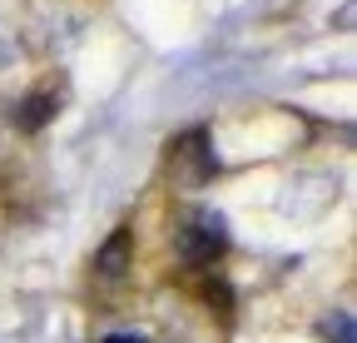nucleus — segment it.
<instances>
[{
    "label": "nucleus",
    "mask_w": 357,
    "mask_h": 343,
    "mask_svg": "<svg viewBox=\"0 0 357 343\" xmlns=\"http://www.w3.org/2000/svg\"><path fill=\"white\" fill-rule=\"evenodd\" d=\"M178 249H184V259L189 264H213L218 254H223V219H194L178 229Z\"/></svg>",
    "instance_id": "nucleus-1"
},
{
    "label": "nucleus",
    "mask_w": 357,
    "mask_h": 343,
    "mask_svg": "<svg viewBox=\"0 0 357 343\" xmlns=\"http://www.w3.org/2000/svg\"><path fill=\"white\" fill-rule=\"evenodd\" d=\"M124 254H129V229H119V234L100 249V274H124Z\"/></svg>",
    "instance_id": "nucleus-2"
},
{
    "label": "nucleus",
    "mask_w": 357,
    "mask_h": 343,
    "mask_svg": "<svg viewBox=\"0 0 357 343\" xmlns=\"http://www.w3.org/2000/svg\"><path fill=\"white\" fill-rule=\"evenodd\" d=\"M50 105H55L50 95H30V100L20 105V130H40V124L50 119Z\"/></svg>",
    "instance_id": "nucleus-3"
},
{
    "label": "nucleus",
    "mask_w": 357,
    "mask_h": 343,
    "mask_svg": "<svg viewBox=\"0 0 357 343\" xmlns=\"http://www.w3.org/2000/svg\"><path fill=\"white\" fill-rule=\"evenodd\" d=\"M109 343H139V333H134V338H124V333H114V338H109Z\"/></svg>",
    "instance_id": "nucleus-4"
}]
</instances>
